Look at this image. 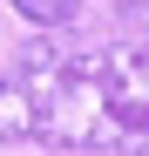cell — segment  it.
Masks as SVG:
<instances>
[{
	"instance_id": "cell-2",
	"label": "cell",
	"mask_w": 149,
	"mask_h": 156,
	"mask_svg": "<svg viewBox=\"0 0 149 156\" xmlns=\"http://www.w3.org/2000/svg\"><path fill=\"white\" fill-rule=\"evenodd\" d=\"M0 143H27V88L14 82H0Z\"/></svg>"
},
{
	"instance_id": "cell-3",
	"label": "cell",
	"mask_w": 149,
	"mask_h": 156,
	"mask_svg": "<svg viewBox=\"0 0 149 156\" xmlns=\"http://www.w3.org/2000/svg\"><path fill=\"white\" fill-rule=\"evenodd\" d=\"M20 20H34V27H68L74 14H81V0H14Z\"/></svg>"
},
{
	"instance_id": "cell-4",
	"label": "cell",
	"mask_w": 149,
	"mask_h": 156,
	"mask_svg": "<svg viewBox=\"0 0 149 156\" xmlns=\"http://www.w3.org/2000/svg\"><path fill=\"white\" fill-rule=\"evenodd\" d=\"M115 7H122V14H136V7H149V0H115Z\"/></svg>"
},
{
	"instance_id": "cell-1",
	"label": "cell",
	"mask_w": 149,
	"mask_h": 156,
	"mask_svg": "<svg viewBox=\"0 0 149 156\" xmlns=\"http://www.w3.org/2000/svg\"><path fill=\"white\" fill-rule=\"evenodd\" d=\"M27 88V136L81 156H149V34L95 48H34L14 68Z\"/></svg>"
}]
</instances>
